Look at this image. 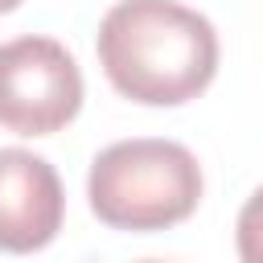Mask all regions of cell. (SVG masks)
Here are the masks:
<instances>
[{
    "mask_svg": "<svg viewBox=\"0 0 263 263\" xmlns=\"http://www.w3.org/2000/svg\"><path fill=\"white\" fill-rule=\"evenodd\" d=\"M16 4H21V0H0V12H12Z\"/></svg>",
    "mask_w": 263,
    "mask_h": 263,
    "instance_id": "8992f818",
    "label": "cell"
},
{
    "mask_svg": "<svg viewBox=\"0 0 263 263\" xmlns=\"http://www.w3.org/2000/svg\"><path fill=\"white\" fill-rule=\"evenodd\" d=\"M86 197L111 230L152 234L185 222L201 201L197 156L177 140H119L103 148L86 177Z\"/></svg>",
    "mask_w": 263,
    "mask_h": 263,
    "instance_id": "7a4b0ae2",
    "label": "cell"
},
{
    "mask_svg": "<svg viewBox=\"0 0 263 263\" xmlns=\"http://www.w3.org/2000/svg\"><path fill=\"white\" fill-rule=\"evenodd\" d=\"M66 193L53 164L25 148H0V251L29 255L62 230Z\"/></svg>",
    "mask_w": 263,
    "mask_h": 263,
    "instance_id": "277c9868",
    "label": "cell"
},
{
    "mask_svg": "<svg viewBox=\"0 0 263 263\" xmlns=\"http://www.w3.org/2000/svg\"><path fill=\"white\" fill-rule=\"evenodd\" d=\"M238 255L247 263H263V185L247 197V205L238 210Z\"/></svg>",
    "mask_w": 263,
    "mask_h": 263,
    "instance_id": "5b68a950",
    "label": "cell"
},
{
    "mask_svg": "<svg viewBox=\"0 0 263 263\" xmlns=\"http://www.w3.org/2000/svg\"><path fill=\"white\" fill-rule=\"evenodd\" d=\"M82 107V70L53 37H16L0 45V127L49 136Z\"/></svg>",
    "mask_w": 263,
    "mask_h": 263,
    "instance_id": "3957f363",
    "label": "cell"
},
{
    "mask_svg": "<svg viewBox=\"0 0 263 263\" xmlns=\"http://www.w3.org/2000/svg\"><path fill=\"white\" fill-rule=\"evenodd\" d=\"M99 66L132 103L177 107L214 82L218 33L177 0H119L99 25Z\"/></svg>",
    "mask_w": 263,
    "mask_h": 263,
    "instance_id": "6da1fadb",
    "label": "cell"
}]
</instances>
